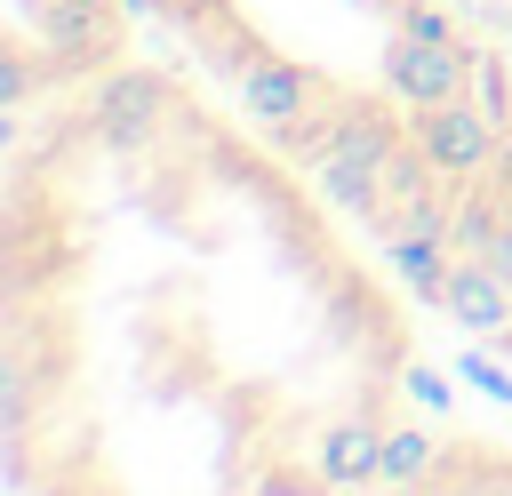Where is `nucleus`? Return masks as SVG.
Returning a JSON list of instances; mask_svg holds the SVG:
<instances>
[{"label":"nucleus","instance_id":"nucleus-14","mask_svg":"<svg viewBox=\"0 0 512 496\" xmlns=\"http://www.w3.org/2000/svg\"><path fill=\"white\" fill-rule=\"evenodd\" d=\"M488 176H496V192H504V208H512V136L496 144V160H488Z\"/></svg>","mask_w":512,"mask_h":496},{"label":"nucleus","instance_id":"nucleus-2","mask_svg":"<svg viewBox=\"0 0 512 496\" xmlns=\"http://www.w3.org/2000/svg\"><path fill=\"white\" fill-rule=\"evenodd\" d=\"M336 88H344V80H328V72H312V64H296V56H280V48H272L256 72H240V112L280 144V136H288L296 120H312Z\"/></svg>","mask_w":512,"mask_h":496},{"label":"nucleus","instance_id":"nucleus-7","mask_svg":"<svg viewBox=\"0 0 512 496\" xmlns=\"http://www.w3.org/2000/svg\"><path fill=\"white\" fill-rule=\"evenodd\" d=\"M48 48H56L64 72H96V64L120 48V8H72V0H56V16H48Z\"/></svg>","mask_w":512,"mask_h":496},{"label":"nucleus","instance_id":"nucleus-6","mask_svg":"<svg viewBox=\"0 0 512 496\" xmlns=\"http://www.w3.org/2000/svg\"><path fill=\"white\" fill-rule=\"evenodd\" d=\"M384 432H392V424H376V416H336V424L320 432V480H328V488H368V480H384Z\"/></svg>","mask_w":512,"mask_h":496},{"label":"nucleus","instance_id":"nucleus-15","mask_svg":"<svg viewBox=\"0 0 512 496\" xmlns=\"http://www.w3.org/2000/svg\"><path fill=\"white\" fill-rule=\"evenodd\" d=\"M72 8H120V0H72Z\"/></svg>","mask_w":512,"mask_h":496},{"label":"nucleus","instance_id":"nucleus-3","mask_svg":"<svg viewBox=\"0 0 512 496\" xmlns=\"http://www.w3.org/2000/svg\"><path fill=\"white\" fill-rule=\"evenodd\" d=\"M408 136L440 160V176H488V160H496V144H504V128L480 112V96H456V104H416L408 112Z\"/></svg>","mask_w":512,"mask_h":496},{"label":"nucleus","instance_id":"nucleus-4","mask_svg":"<svg viewBox=\"0 0 512 496\" xmlns=\"http://www.w3.org/2000/svg\"><path fill=\"white\" fill-rule=\"evenodd\" d=\"M88 120H96V136L104 144H152L168 120H176V88L160 80V72H112L104 88H96V104H88Z\"/></svg>","mask_w":512,"mask_h":496},{"label":"nucleus","instance_id":"nucleus-1","mask_svg":"<svg viewBox=\"0 0 512 496\" xmlns=\"http://www.w3.org/2000/svg\"><path fill=\"white\" fill-rule=\"evenodd\" d=\"M472 72H480V48H464V40H424V32H400L392 24V40H384V56H376V80L416 112V104H456V96H472Z\"/></svg>","mask_w":512,"mask_h":496},{"label":"nucleus","instance_id":"nucleus-11","mask_svg":"<svg viewBox=\"0 0 512 496\" xmlns=\"http://www.w3.org/2000/svg\"><path fill=\"white\" fill-rule=\"evenodd\" d=\"M456 376H472L488 400H512V368H496L488 352H464V360H456Z\"/></svg>","mask_w":512,"mask_h":496},{"label":"nucleus","instance_id":"nucleus-5","mask_svg":"<svg viewBox=\"0 0 512 496\" xmlns=\"http://www.w3.org/2000/svg\"><path fill=\"white\" fill-rule=\"evenodd\" d=\"M440 312H448L456 328H472V336H504V328H512V280H504L488 256H456Z\"/></svg>","mask_w":512,"mask_h":496},{"label":"nucleus","instance_id":"nucleus-8","mask_svg":"<svg viewBox=\"0 0 512 496\" xmlns=\"http://www.w3.org/2000/svg\"><path fill=\"white\" fill-rule=\"evenodd\" d=\"M448 248H456L448 232H416V224L384 232V264L408 280V296H416V304H440V296H448V264H456Z\"/></svg>","mask_w":512,"mask_h":496},{"label":"nucleus","instance_id":"nucleus-13","mask_svg":"<svg viewBox=\"0 0 512 496\" xmlns=\"http://www.w3.org/2000/svg\"><path fill=\"white\" fill-rule=\"evenodd\" d=\"M408 392L424 400V408H448L456 392H448V376H432V368H408Z\"/></svg>","mask_w":512,"mask_h":496},{"label":"nucleus","instance_id":"nucleus-16","mask_svg":"<svg viewBox=\"0 0 512 496\" xmlns=\"http://www.w3.org/2000/svg\"><path fill=\"white\" fill-rule=\"evenodd\" d=\"M496 344H504V352H512V328H504V336H496Z\"/></svg>","mask_w":512,"mask_h":496},{"label":"nucleus","instance_id":"nucleus-12","mask_svg":"<svg viewBox=\"0 0 512 496\" xmlns=\"http://www.w3.org/2000/svg\"><path fill=\"white\" fill-rule=\"evenodd\" d=\"M392 24H400V32H424V40H456V24H448L440 8H424V0H408V8L392 16Z\"/></svg>","mask_w":512,"mask_h":496},{"label":"nucleus","instance_id":"nucleus-9","mask_svg":"<svg viewBox=\"0 0 512 496\" xmlns=\"http://www.w3.org/2000/svg\"><path fill=\"white\" fill-rule=\"evenodd\" d=\"M432 464H440L432 432H416V424H392V432H384V480H392V488H416Z\"/></svg>","mask_w":512,"mask_h":496},{"label":"nucleus","instance_id":"nucleus-10","mask_svg":"<svg viewBox=\"0 0 512 496\" xmlns=\"http://www.w3.org/2000/svg\"><path fill=\"white\" fill-rule=\"evenodd\" d=\"M472 96H480V112L512 136V72L496 64V56H480V72H472Z\"/></svg>","mask_w":512,"mask_h":496}]
</instances>
